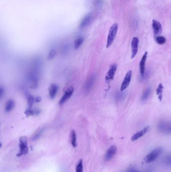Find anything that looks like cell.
<instances>
[{
	"label": "cell",
	"mask_w": 171,
	"mask_h": 172,
	"mask_svg": "<svg viewBox=\"0 0 171 172\" xmlns=\"http://www.w3.org/2000/svg\"><path fill=\"white\" fill-rule=\"evenodd\" d=\"M145 172H153V168H148L147 170L145 171Z\"/></svg>",
	"instance_id": "obj_27"
},
{
	"label": "cell",
	"mask_w": 171,
	"mask_h": 172,
	"mask_svg": "<svg viewBox=\"0 0 171 172\" xmlns=\"http://www.w3.org/2000/svg\"><path fill=\"white\" fill-rule=\"evenodd\" d=\"M148 55V53L147 51H146L145 53L143 55L139 63V71H140L141 78H143V77L145 76V71H146V63L147 61Z\"/></svg>",
	"instance_id": "obj_10"
},
{
	"label": "cell",
	"mask_w": 171,
	"mask_h": 172,
	"mask_svg": "<svg viewBox=\"0 0 171 172\" xmlns=\"http://www.w3.org/2000/svg\"><path fill=\"white\" fill-rule=\"evenodd\" d=\"M76 172H83V165L82 160H80L76 167Z\"/></svg>",
	"instance_id": "obj_22"
},
{
	"label": "cell",
	"mask_w": 171,
	"mask_h": 172,
	"mask_svg": "<svg viewBox=\"0 0 171 172\" xmlns=\"http://www.w3.org/2000/svg\"><path fill=\"white\" fill-rule=\"evenodd\" d=\"M151 88L150 87H148L143 92V94L141 96V101L142 102L147 101L148 99L149 98L150 94L151 93Z\"/></svg>",
	"instance_id": "obj_16"
},
{
	"label": "cell",
	"mask_w": 171,
	"mask_h": 172,
	"mask_svg": "<svg viewBox=\"0 0 171 172\" xmlns=\"http://www.w3.org/2000/svg\"><path fill=\"white\" fill-rule=\"evenodd\" d=\"M150 127L149 126H147L146 127L144 128L143 130H141L139 132H137L136 134H135L133 136L131 137V140L133 142H135L137 140H139V138H141L142 136H144L145 134L147 133V132H148Z\"/></svg>",
	"instance_id": "obj_13"
},
{
	"label": "cell",
	"mask_w": 171,
	"mask_h": 172,
	"mask_svg": "<svg viewBox=\"0 0 171 172\" xmlns=\"http://www.w3.org/2000/svg\"><path fill=\"white\" fill-rule=\"evenodd\" d=\"M157 130L164 134H171V121L162 120L157 124Z\"/></svg>",
	"instance_id": "obj_2"
},
{
	"label": "cell",
	"mask_w": 171,
	"mask_h": 172,
	"mask_svg": "<svg viewBox=\"0 0 171 172\" xmlns=\"http://www.w3.org/2000/svg\"><path fill=\"white\" fill-rule=\"evenodd\" d=\"M163 163L167 167H171V154L165 156L163 159Z\"/></svg>",
	"instance_id": "obj_20"
},
{
	"label": "cell",
	"mask_w": 171,
	"mask_h": 172,
	"mask_svg": "<svg viewBox=\"0 0 171 172\" xmlns=\"http://www.w3.org/2000/svg\"><path fill=\"white\" fill-rule=\"evenodd\" d=\"M34 99L32 96L30 95L28 97V103L29 109H31V107L32 106L33 104L34 103Z\"/></svg>",
	"instance_id": "obj_26"
},
{
	"label": "cell",
	"mask_w": 171,
	"mask_h": 172,
	"mask_svg": "<svg viewBox=\"0 0 171 172\" xmlns=\"http://www.w3.org/2000/svg\"><path fill=\"white\" fill-rule=\"evenodd\" d=\"M152 27L155 36L161 34L162 31V27L160 23L156 20H153Z\"/></svg>",
	"instance_id": "obj_11"
},
{
	"label": "cell",
	"mask_w": 171,
	"mask_h": 172,
	"mask_svg": "<svg viewBox=\"0 0 171 172\" xmlns=\"http://www.w3.org/2000/svg\"><path fill=\"white\" fill-rule=\"evenodd\" d=\"M35 101H36V102H39L41 101V98L40 97H37L35 99Z\"/></svg>",
	"instance_id": "obj_28"
},
{
	"label": "cell",
	"mask_w": 171,
	"mask_h": 172,
	"mask_svg": "<svg viewBox=\"0 0 171 172\" xmlns=\"http://www.w3.org/2000/svg\"><path fill=\"white\" fill-rule=\"evenodd\" d=\"M95 78L94 75H91L87 78L85 83L84 89L85 91L89 92L91 90L95 83Z\"/></svg>",
	"instance_id": "obj_12"
},
{
	"label": "cell",
	"mask_w": 171,
	"mask_h": 172,
	"mask_svg": "<svg viewBox=\"0 0 171 172\" xmlns=\"http://www.w3.org/2000/svg\"><path fill=\"white\" fill-rule=\"evenodd\" d=\"M117 66L116 64L111 65L105 77V81L107 83H110L111 81L113 80L115 77V74L117 71Z\"/></svg>",
	"instance_id": "obj_8"
},
{
	"label": "cell",
	"mask_w": 171,
	"mask_h": 172,
	"mask_svg": "<svg viewBox=\"0 0 171 172\" xmlns=\"http://www.w3.org/2000/svg\"><path fill=\"white\" fill-rule=\"evenodd\" d=\"M139 172V171H133V172Z\"/></svg>",
	"instance_id": "obj_30"
},
{
	"label": "cell",
	"mask_w": 171,
	"mask_h": 172,
	"mask_svg": "<svg viewBox=\"0 0 171 172\" xmlns=\"http://www.w3.org/2000/svg\"><path fill=\"white\" fill-rule=\"evenodd\" d=\"M156 41L157 43H158L159 45H162L164 44L166 42V39L164 36H158L156 37Z\"/></svg>",
	"instance_id": "obj_23"
},
{
	"label": "cell",
	"mask_w": 171,
	"mask_h": 172,
	"mask_svg": "<svg viewBox=\"0 0 171 172\" xmlns=\"http://www.w3.org/2000/svg\"><path fill=\"white\" fill-rule=\"evenodd\" d=\"M3 89L2 88H1V97H2L3 95Z\"/></svg>",
	"instance_id": "obj_29"
},
{
	"label": "cell",
	"mask_w": 171,
	"mask_h": 172,
	"mask_svg": "<svg viewBox=\"0 0 171 172\" xmlns=\"http://www.w3.org/2000/svg\"><path fill=\"white\" fill-rule=\"evenodd\" d=\"M118 30L117 23H115L111 26L109 31V34L107 39V47L109 48L112 45L115 40Z\"/></svg>",
	"instance_id": "obj_3"
},
{
	"label": "cell",
	"mask_w": 171,
	"mask_h": 172,
	"mask_svg": "<svg viewBox=\"0 0 171 172\" xmlns=\"http://www.w3.org/2000/svg\"><path fill=\"white\" fill-rule=\"evenodd\" d=\"M43 130V129H40L38 130L37 132L34 134V136H33L32 138V140H37L38 138L40 136L41 134L42 133Z\"/></svg>",
	"instance_id": "obj_24"
},
{
	"label": "cell",
	"mask_w": 171,
	"mask_h": 172,
	"mask_svg": "<svg viewBox=\"0 0 171 172\" xmlns=\"http://www.w3.org/2000/svg\"><path fill=\"white\" fill-rule=\"evenodd\" d=\"M73 92H74V88L73 87H70L68 88H67L66 91L65 92L64 94L63 95L62 97L61 98L60 100L59 101V105H62L66 102L71 97V96L72 95Z\"/></svg>",
	"instance_id": "obj_5"
},
{
	"label": "cell",
	"mask_w": 171,
	"mask_h": 172,
	"mask_svg": "<svg viewBox=\"0 0 171 172\" xmlns=\"http://www.w3.org/2000/svg\"><path fill=\"white\" fill-rule=\"evenodd\" d=\"M19 152L18 156H20L22 155H25L28 154L29 152L28 146V139L26 136H23L19 139Z\"/></svg>",
	"instance_id": "obj_1"
},
{
	"label": "cell",
	"mask_w": 171,
	"mask_h": 172,
	"mask_svg": "<svg viewBox=\"0 0 171 172\" xmlns=\"http://www.w3.org/2000/svg\"><path fill=\"white\" fill-rule=\"evenodd\" d=\"M91 19H92V14L91 13H89L85 16L81 21L80 24V27L81 28H83L87 26L91 23Z\"/></svg>",
	"instance_id": "obj_14"
},
{
	"label": "cell",
	"mask_w": 171,
	"mask_h": 172,
	"mask_svg": "<svg viewBox=\"0 0 171 172\" xmlns=\"http://www.w3.org/2000/svg\"><path fill=\"white\" fill-rule=\"evenodd\" d=\"M15 102L12 100H10L8 101L7 102L5 106V110L7 112H8L12 110L14 107Z\"/></svg>",
	"instance_id": "obj_19"
},
{
	"label": "cell",
	"mask_w": 171,
	"mask_h": 172,
	"mask_svg": "<svg viewBox=\"0 0 171 172\" xmlns=\"http://www.w3.org/2000/svg\"><path fill=\"white\" fill-rule=\"evenodd\" d=\"M84 41V39L82 37H79L75 40L74 42V49H78L82 45Z\"/></svg>",
	"instance_id": "obj_21"
},
{
	"label": "cell",
	"mask_w": 171,
	"mask_h": 172,
	"mask_svg": "<svg viewBox=\"0 0 171 172\" xmlns=\"http://www.w3.org/2000/svg\"><path fill=\"white\" fill-rule=\"evenodd\" d=\"M162 152V148H157L151 151L145 158V162L147 163H150L156 160Z\"/></svg>",
	"instance_id": "obj_4"
},
{
	"label": "cell",
	"mask_w": 171,
	"mask_h": 172,
	"mask_svg": "<svg viewBox=\"0 0 171 172\" xmlns=\"http://www.w3.org/2000/svg\"><path fill=\"white\" fill-rule=\"evenodd\" d=\"M163 90H164V86L163 84L162 83H160L156 89V94L160 102L162 101V100L163 99Z\"/></svg>",
	"instance_id": "obj_17"
},
{
	"label": "cell",
	"mask_w": 171,
	"mask_h": 172,
	"mask_svg": "<svg viewBox=\"0 0 171 172\" xmlns=\"http://www.w3.org/2000/svg\"><path fill=\"white\" fill-rule=\"evenodd\" d=\"M59 87L58 85L55 84H52L50 86L49 92V95L50 96L51 98H54L56 95L58 91Z\"/></svg>",
	"instance_id": "obj_15"
},
{
	"label": "cell",
	"mask_w": 171,
	"mask_h": 172,
	"mask_svg": "<svg viewBox=\"0 0 171 172\" xmlns=\"http://www.w3.org/2000/svg\"><path fill=\"white\" fill-rule=\"evenodd\" d=\"M70 141L72 146L74 148H75L77 146V136L76 132L74 130H73L71 132Z\"/></svg>",
	"instance_id": "obj_18"
},
{
	"label": "cell",
	"mask_w": 171,
	"mask_h": 172,
	"mask_svg": "<svg viewBox=\"0 0 171 172\" xmlns=\"http://www.w3.org/2000/svg\"><path fill=\"white\" fill-rule=\"evenodd\" d=\"M117 151V148L115 145L111 146L108 148L104 156V160L105 161H109L111 160L115 156Z\"/></svg>",
	"instance_id": "obj_7"
},
{
	"label": "cell",
	"mask_w": 171,
	"mask_h": 172,
	"mask_svg": "<svg viewBox=\"0 0 171 172\" xmlns=\"http://www.w3.org/2000/svg\"><path fill=\"white\" fill-rule=\"evenodd\" d=\"M132 78V71H129L126 74L125 76V78L121 84V91H123L129 87V85L131 83V80Z\"/></svg>",
	"instance_id": "obj_6"
},
{
	"label": "cell",
	"mask_w": 171,
	"mask_h": 172,
	"mask_svg": "<svg viewBox=\"0 0 171 172\" xmlns=\"http://www.w3.org/2000/svg\"><path fill=\"white\" fill-rule=\"evenodd\" d=\"M56 55V51L54 50V49L51 50L50 51V52L49 53L47 57V59L48 60H51V59H53L55 57Z\"/></svg>",
	"instance_id": "obj_25"
},
{
	"label": "cell",
	"mask_w": 171,
	"mask_h": 172,
	"mask_svg": "<svg viewBox=\"0 0 171 172\" xmlns=\"http://www.w3.org/2000/svg\"><path fill=\"white\" fill-rule=\"evenodd\" d=\"M139 43V38L137 37H134L132 39L131 43V59H133L137 53Z\"/></svg>",
	"instance_id": "obj_9"
}]
</instances>
